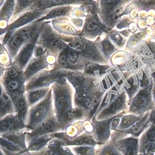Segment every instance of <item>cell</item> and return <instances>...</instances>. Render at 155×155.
<instances>
[{
	"label": "cell",
	"mask_w": 155,
	"mask_h": 155,
	"mask_svg": "<svg viewBox=\"0 0 155 155\" xmlns=\"http://www.w3.org/2000/svg\"><path fill=\"white\" fill-rule=\"evenodd\" d=\"M152 76H153V78H154V81H155V72H154V73L152 74Z\"/></svg>",
	"instance_id": "obj_43"
},
{
	"label": "cell",
	"mask_w": 155,
	"mask_h": 155,
	"mask_svg": "<svg viewBox=\"0 0 155 155\" xmlns=\"http://www.w3.org/2000/svg\"><path fill=\"white\" fill-rule=\"evenodd\" d=\"M19 87V84L18 81H11L8 82L7 87L10 91H13L16 90Z\"/></svg>",
	"instance_id": "obj_25"
},
{
	"label": "cell",
	"mask_w": 155,
	"mask_h": 155,
	"mask_svg": "<svg viewBox=\"0 0 155 155\" xmlns=\"http://www.w3.org/2000/svg\"><path fill=\"white\" fill-rule=\"evenodd\" d=\"M149 114L147 113L144 117L140 118L138 121H137L132 127L127 129L123 130L125 133L130 134L134 137H138L146 128L148 123V119Z\"/></svg>",
	"instance_id": "obj_6"
},
{
	"label": "cell",
	"mask_w": 155,
	"mask_h": 155,
	"mask_svg": "<svg viewBox=\"0 0 155 155\" xmlns=\"http://www.w3.org/2000/svg\"><path fill=\"white\" fill-rule=\"evenodd\" d=\"M103 49L106 56H109L114 51V48L108 41H104L103 44Z\"/></svg>",
	"instance_id": "obj_16"
},
{
	"label": "cell",
	"mask_w": 155,
	"mask_h": 155,
	"mask_svg": "<svg viewBox=\"0 0 155 155\" xmlns=\"http://www.w3.org/2000/svg\"><path fill=\"white\" fill-rule=\"evenodd\" d=\"M68 59L72 62H76L78 58V54L76 52L72 51H69L68 54Z\"/></svg>",
	"instance_id": "obj_30"
},
{
	"label": "cell",
	"mask_w": 155,
	"mask_h": 155,
	"mask_svg": "<svg viewBox=\"0 0 155 155\" xmlns=\"http://www.w3.org/2000/svg\"><path fill=\"white\" fill-rule=\"evenodd\" d=\"M17 108H18L20 115L21 117L24 116L26 113V110H27V106H26L25 101L21 100L19 101L17 105Z\"/></svg>",
	"instance_id": "obj_18"
},
{
	"label": "cell",
	"mask_w": 155,
	"mask_h": 155,
	"mask_svg": "<svg viewBox=\"0 0 155 155\" xmlns=\"http://www.w3.org/2000/svg\"><path fill=\"white\" fill-rule=\"evenodd\" d=\"M54 125L50 121H46L42 122L41 125V130L43 132H48L53 128Z\"/></svg>",
	"instance_id": "obj_20"
},
{
	"label": "cell",
	"mask_w": 155,
	"mask_h": 155,
	"mask_svg": "<svg viewBox=\"0 0 155 155\" xmlns=\"http://www.w3.org/2000/svg\"><path fill=\"white\" fill-rule=\"evenodd\" d=\"M22 38L20 34H16L13 36L11 41V46L13 48H18L22 42Z\"/></svg>",
	"instance_id": "obj_14"
},
{
	"label": "cell",
	"mask_w": 155,
	"mask_h": 155,
	"mask_svg": "<svg viewBox=\"0 0 155 155\" xmlns=\"http://www.w3.org/2000/svg\"><path fill=\"white\" fill-rule=\"evenodd\" d=\"M152 96H153V101H154V103L155 104V89H154L153 91L152 92Z\"/></svg>",
	"instance_id": "obj_42"
},
{
	"label": "cell",
	"mask_w": 155,
	"mask_h": 155,
	"mask_svg": "<svg viewBox=\"0 0 155 155\" xmlns=\"http://www.w3.org/2000/svg\"><path fill=\"white\" fill-rule=\"evenodd\" d=\"M20 120L18 117L8 119L2 120L1 123V129L2 130H6L13 128L14 127L20 125Z\"/></svg>",
	"instance_id": "obj_9"
},
{
	"label": "cell",
	"mask_w": 155,
	"mask_h": 155,
	"mask_svg": "<svg viewBox=\"0 0 155 155\" xmlns=\"http://www.w3.org/2000/svg\"><path fill=\"white\" fill-rule=\"evenodd\" d=\"M10 97L8 94L6 93L2 94L1 99V110L4 109L6 107V106L8 105L10 101Z\"/></svg>",
	"instance_id": "obj_21"
},
{
	"label": "cell",
	"mask_w": 155,
	"mask_h": 155,
	"mask_svg": "<svg viewBox=\"0 0 155 155\" xmlns=\"http://www.w3.org/2000/svg\"><path fill=\"white\" fill-rule=\"evenodd\" d=\"M43 51L41 48L38 49L36 51V52H35V55H36V57L38 58H41L43 55Z\"/></svg>",
	"instance_id": "obj_38"
},
{
	"label": "cell",
	"mask_w": 155,
	"mask_h": 155,
	"mask_svg": "<svg viewBox=\"0 0 155 155\" xmlns=\"http://www.w3.org/2000/svg\"><path fill=\"white\" fill-rule=\"evenodd\" d=\"M113 117L101 121L96 126V133L98 139L101 142H105L109 138L110 135L111 122Z\"/></svg>",
	"instance_id": "obj_5"
},
{
	"label": "cell",
	"mask_w": 155,
	"mask_h": 155,
	"mask_svg": "<svg viewBox=\"0 0 155 155\" xmlns=\"http://www.w3.org/2000/svg\"><path fill=\"white\" fill-rule=\"evenodd\" d=\"M113 39L118 44L121 45V42H122V38L118 34H116L114 35L113 37Z\"/></svg>",
	"instance_id": "obj_35"
},
{
	"label": "cell",
	"mask_w": 155,
	"mask_h": 155,
	"mask_svg": "<svg viewBox=\"0 0 155 155\" xmlns=\"http://www.w3.org/2000/svg\"><path fill=\"white\" fill-rule=\"evenodd\" d=\"M76 151L78 153L81 155H88L93 153L92 148L89 147H81L77 148Z\"/></svg>",
	"instance_id": "obj_19"
},
{
	"label": "cell",
	"mask_w": 155,
	"mask_h": 155,
	"mask_svg": "<svg viewBox=\"0 0 155 155\" xmlns=\"http://www.w3.org/2000/svg\"><path fill=\"white\" fill-rule=\"evenodd\" d=\"M65 12V10L63 9H58L54 10L53 11L51 12L48 15V17H56V16H59L62 15Z\"/></svg>",
	"instance_id": "obj_31"
},
{
	"label": "cell",
	"mask_w": 155,
	"mask_h": 155,
	"mask_svg": "<svg viewBox=\"0 0 155 155\" xmlns=\"http://www.w3.org/2000/svg\"><path fill=\"white\" fill-rule=\"evenodd\" d=\"M87 71L91 72H93L97 71L103 70V69L100 66L94 64H90L87 66Z\"/></svg>",
	"instance_id": "obj_27"
},
{
	"label": "cell",
	"mask_w": 155,
	"mask_h": 155,
	"mask_svg": "<svg viewBox=\"0 0 155 155\" xmlns=\"http://www.w3.org/2000/svg\"><path fill=\"white\" fill-rule=\"evenodd\" d=\"M126 106V96L124 92L116 97L109 106L103 110L100 117L107 118L114 116L124 109Z\"/></svg>",
	"instance_id": "obj_3"
},
{
	"label": "cell",
	"mask_w": 155,
	"mask_h": 155,
	"mask_svg": "<svg viewBox=\"0 0 155 155\" xmlns=\"http://www.w3.org/2000/svg\"><path fill=\"white\" fill-rule=\"evenodd\" d=\"M107 3H109V4H114L117 2L118 0H106Z\"/></svg>",
	"instance_id": "obj_41"
},
{
	"label": "cell",
	"mask_w": 155,
	"mask_h": 155,
	"mask_svg": "<svg viewBox=\"0 0 155 155\" xmlns=\"http://www.w3.org/2000/svg\"><path fill=\"white\" fill-rule=\"evenodd\" d=\"M98 27V23L95 19L90 21L86 25V29L89 31H93L97 29Z\"/></svg>",
	"instance_id": "obj_22"
},
{
	"label": "cell",
	"mask_w": 155,
	"mask_h": 155,
	"mask_svg": "<svg viewBox=\"0 0 155 155\" xmlns=\"http://www.w3.org/2000/svg\"><path fill=\"white\" fill-rule=\"evenodd\" d=\"M121 116H114L111 122V128L113 129H115L118 127L120 121V118Z\"/></svg>",
	"instance_id": "obj_29"
},
{
	"label": "cell",
	"mask_w": 155,
	"mask_h": 155,
	"mask_svg": "<svg viewBox=\"0 0 155 155\" xmlns=\"http://www.w3.org/2000/svg\"><path fill=\"white\" fill-rule=\"evenodd\" d=\"M81 112L77 110L71 109L68 110L67 112V116L69 119H72L76 117L80 114Z\"/></svg>",
	"instance_id": "obj_24"
},
{
	"label": "cell",
	"mask_w": 155,
	"mask_h": 155,
	"mask_svg": "<svg viewBox=\"0 0 155 155\" xmlns=\"http://www.w3.org/2000/svg\"><path fill=\"white\" fill-rule=\"evenodd\" d=\"M149 121H150L151 123L155 124V110L150 113V116L148 119Z\"/></svg>",
	"instance_id": "obj_36"
},
{
	"label": "cell",
	"mask_w": 155,
	"mask_h": 155,
	"mask_svg": "<svg viewBox=\"0 0 155 155\" xmlns=\"http://www.w3.org/2000/svg\"><path fill=\"white\" fill-rule=\"evenodd\" d=\"M64 0H51V1L53 3L55 4H59L61 3Z\"/></svg>",
	"instance_id": "obj_40"
},
{
	"label": "cell",
	"mask_w": 155,
	"mask_h": 155,
	"mask_svg": "<svg viewBox=\"0 0 155 155\" xmlns=\"http://www.w3.org/2000/svg\"><path fill=\"white\" fill-rule=\"evenodd\" d=\"M153 96L150 87H146L137 92L132 99L129 108L132 114L140 115L153 107Z\"/></svg>",
	"instance_id": "obj_1"
},
{
	"label": "cell",
	"mask_w": 155,
	"mask_h": 155,
	"mask_svg": "<svg viewBox=\"0 0 155 155\" xmlns=\"http://www.w3.org/2000/svg\"><path fill=\"white\" fill-rule=\"evenodd\" d=\"M5 139L12 144H18L19 140L18 137L13 135H7L5 136Z\"/></svg>",
	"instance_id": "obj_28"
},
{
	"label": "cell",
	"mask_w": 155,
	"mask_h": 155,
	"mask_svg": "<svg viewBox=\"0 0 155 155\" xmlns=\"http://www.w3.org/2000/svg\"><path fill=\"white\" fill-rule=\"evenodd\" d=\"M69 47L75 51L81 52L84 51L86 49V46L85 44L81 41H73L69 44Z\"/></svg>",
	"instance_id": "obj_13"
},
{
	"label": "cell",
	"mask_w": 155,
	"mask_h": 155,
	"mask_svg": "<svg viewBox=\"0 0 155 155\" xmlns=\"http://www.w3.org/2000/svg\"><path fill=\"white\" fill-rule=\"evenodd\" d=\"M47 111V108L44 105H41L36 107L31 114V121L35 123L40 121L45 117Z\"/></svg>",
	"instance_id": "obj_8"
},
{
	"label": "cell",
	"mask_w": 155,
	"mask_h": 155,
	"mask_svg": "<svg viewBox=\"0 0 155 155\" xmlns=\"http://www.w3.org/2000/svg\"><path fill=\"white\" fill-rule=\"evenodd\" d=\"M141 117L137 115L132 114L125 115L121 117L120 123L117 127L118 130H125L132 127L137 121H138Z\"/></svg>",
	"instance_id": "obj_7"
},
{
	"label": "cell",
	"mask_w": 155,
	"mask_h": 155,
	"mask_svg": "<svg viewBox=\"0 0 155 155\" xmlns=\"http://www.w3.org/2000/svg\"><path fill=\"white\" fill-rule=\"evenodd\" d=\"M140 151L143 154L152 155L155 152V125L151 124L141 137Z\"/></svg>",
	"instance_id": "obj_2"
},
{
	"label": "cell",
	"mask_w": 155,
	"mask_h": 155,
	"mask_svg": "<svg viewBox=\"0 0 155 155\" xmlns=\"http://www.w3.org/2000/svg\"><path fill=\"white\" fill-rule=\"evenodd\" d=\"M46 142V140H38L33 143L32 145H31L29 149L30 150H32L39 149L41 147L44 146Z\"/></svg>",
	"instance_id": "obj_23"
},
{
	"label": "cell",
	"mask_w": 155,
	"mask_h": 155,
	"mask_svg": "<svg viewBox=\"0 0 155 155\" xmlns=\"http://www.w3.org/2000/svg\"><path fill=\"white\" fill-rule=\"evenodd\" d=\"M101 97L99 95H96L93 97H87L84 99V103L88 108L93 109L94 110L98 106L100 101Z\"/></svg>",
	"instance_id": "obj_10"
},
{
	"label": "cell",
	"mask_w": 155,
	"mask_h": 155,
	"mask_svg": "<svg viewBox=\"0 0 155 155\" xmlns=\"http://www.w3.org/2000/svg\"><path fill=\"white\" fill-rule=\"evenodd\" d=\"M68 57L65 55H62L60 57L59 61L62 66L66 67L68 66Z\"/></svg>",
	"instance_id": "obj_33"
},
{
	"label": "cell",
	"mask_w": 155,
	"mask_h": 155,
	"mask_svg": "<svg viewBox=\"0 0 155 155\" xmlns=\"http://www.w3.org/2000/svg\"><path fill=\"white\" fill-rule=\"evenodd\" d=\"M41 66V64L39 61H33L30 66V71H35L39 68Z\"/></svg>",
	"instance_id": "obj_32"
},
{
	"label": "cell",
	"mask_w": 155,
	"mask_h": 155,
	"mask_svg": "<svg viewBox=\"0 0 155 155\" xmlns=\"http://www.w3.org/2000/svg\"><path fill=\"white\" fill-rule=\"evenodd\" d=\"M33 0H19L21 5L22 6H27L30 4Z\"/></svg>",
	"instance_id": "obj_37"
},
{
	"label": "cell",
	"mask_w": 155,
	"mask_h": 155,
	"mask_svg": "<svg viewBox=\"0 0 155 155\" xmlns=\"http://www.w3.org/2000/svg\"><path fill=\"white\" fill-rule=\"evenodd\" d=\"M1 144L2 146L5 147L6 149L8 150H11V151H18L19 150L18 148L15 145H13L12 143L9 142V141H5L4 140H1Z\"/></svg>",
	"instance_id": "obj_17"
},
{
	"label": "cell",
	"mask_w": 155,
	"mask_h": 155,
	"mask_svg": "<svg viewBox=\"0 0 155 155\" xmlns=\"http://www.w3.org/2000/svg\"><path fill=\"white\" fill-rule=\"evenodd\" d=\"M61 44V41L59 39H57L55 40L52 41L51 45L53 47H57L60 46Z\"/></svg>",
	"instance_id": "obj_39"
},
{
	"label": "cell",
	"mask_w": 155,
	"mask_h": 155,
	"mask_svg": "<svg viewBox=\"0 0 155 155\" xmlns=\"http://www.w3.org/2000/svg\"><path fill=\"white\" fill-rule=\"evenodd\" d=\"M102 154L104 155H120L119 151L112 146H109L103 149Z\"/></svg>",
	"instance_id": "obj_15"
},
{
	"label": "cell",
	"mask_w": 155,
	"mask_h": 155,
	"mask_svg": "<svg viewBox=\"0 0 155 155\" xmlns=\"http://www.w3.org/2000/svg\"><path fill=\"white\" fill-rule=\"evenodd\" d=\"M46 93V91L44 90L36 91L31 92L30 95V102L31 103H35L42 98Z\"/></svg>",
	"instance_id": "obj_11"
},
{
	"label": "cell",
	"mask_w": 155,
	"mask_h": 155,
	"mask_svg": "<svg viewBox=\"0 0 155 155\" xmlns=\"http://www.w3.org/2000/svg\"><path fill=\"white\" fill-rule=\"evenodd\" d=\"M21 37L23 40H27L30 37L31 30L30 29L26 28L21 31L20 33Z\"/></svg>",
	"instance_id": "obj_26"
},
{
	"label": "cell",
	"mask_w": 155,
	"mask_h": 155,
	"mask_svg": "<svg viewBox=\"0 0 155 155\" xmlns=\"http://www.w3.org/2000/svg\"><path fill=\"white\" fill-rule=\"evenodd\" d=\"M67 105V101L65 97L59 96L57 98L56 101V106L57 110L59 113H63Z\"/></svg>",
	"instance_id": "obj_12"
},
{
	"label": "cell",
	"mask_w": 155,
	"mask_h": 155,
	"mask_svg": "<svg viewBox=\"0 0 155 155\" xmlns=\"http://www.w3.org/2000/svg\"><path fill=\"white\" fill-rule=\"evenodd\" d=\"M116 146L118 150L124 155H137L139 150L138 140L133 137L118 140Z\"/></svg>",
	"instance_id": "obj_4"
},
{
	"label": "cell",
	"mask_w": 155,
	"mask_h": 155,
	"mask_svg": "<svg viewBox=\"0 0 155 155\" xmlns=\"http://www.w3.org/2000/svg\"><path fill=\"white\" fill-rule=\"evenodd\" d=\"M18 75V72L16 69L11 68L8 71V76L11 78L14 79L17 78Z\"/></svg>",
	"instance_id": "obj_34"
}]
</instances>
